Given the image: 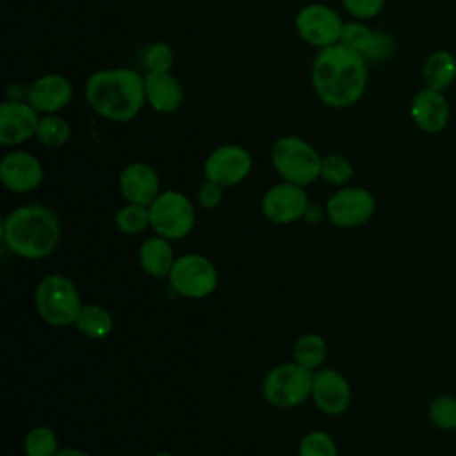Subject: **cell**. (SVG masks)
I'll return each instance as SVG.
<instances>
[{
    "label": "cell",
    "mask_w": 456,
    "mask_h": 456,
    "mask_svg": "<svg viewBox=\"0 0 456 456\" xmlns=\"http://www.w3.org/2000/svg\"><path fill=\"white\" fill-rule=\"evenodd\" d=\"M367 61L342 43L321 48L310 68L314 93L331 109H347L358 103L367 89Z\"/></svg>",
    "instance_id": "obj_1"
},
{
    "label": "cell",
    "mask_w": 456,
    "mask_h": 456,
    "mask_svg": "<svg viewBox=\"0 0 456 456\" xmlns=\"http://www.w3.org/2000/svg\"><path fill=\"white\" fill-rule=\"evenodd\" d=\"M91 110L114 123H126L146 105L144 75L132 68H103L93 71L84 86Z\"/></svg>",
    "instance_id": "obj_2"
},
{
    "label": "cell",
    "mask_w": 456,
    "mask_h": 456,
    "mask_svg": "<svg viewBox=\"0 0 456 456\" xmlns=\"http://www.w3.org/2000/svg\"><path fill=\"white\" fill-rule=\"evenodd\" d=\"M2 240L20 258H45L53 253L61 240V221L50 207L21 205L2 221Z\"/></svg>",
    "instance_id": "obj_3"
},
{
    "label": "cell",
    "mask_w": 456,
    "mask_h": 456,
    "mask_svg": "<svg viewBox=\"0 0 456 456\" xmlns=\"http://www.w3.org/2000/svg\"><path fill=\"white\" fill-rule=\"evenodd\" d=\"M322 157L305 139L297 135L278 137L271 146V164L274 171L290 183L310 185L321 176Z\"/></svg>",
    "instance_id": "obj_4"
},
{
    "label": "cell",
    "mask_w": 456,
    "mask_h": 456,
    "mask_svg": "<svg viewBox=\"0 0 456 456\" xmlns=\"http://www.w3.org/2000/svg\"><path fill=\"white\" fill-rule=\"evenodd\" d=\"M34 305L37 315L46 324L62 328L75 324V319L84 303L69 278L62 274H48L36 287Z\"/></svg>",
    "instance_id": "obj_5"
},
{
    "label": "cell",
    "mask_w": 456,
    "mask_h": 456,
    "mask_svg": "<svg viewBox=\"0 0 456 456\" xmlns=\"http://www.w3.org/2000/svg\"><path fill=\"white\" fill-rule=\"evenodd\" d=\"M150 228L169 240L187 237L196 223V210L191 200L180 191H162L150 205Z\"/></svg>",
    "instance_id": "obj_6"
},
{
    "label": "cell",
    "mask_w": 456,
    "mask_h": 456,
    "mask_svg": "<svg viewBox=\"0 0 456 456\" xmlns=\"http://www.w3.org/2000/svg\"><path fill=\"white\" fill-rule=\"evenodd\" d=\"M314 370L301 367L296 362L273 367L262 385L264 397L276 408H294L312 395Z\"/></svg>",
    "instance_id": "obj_7"
},
{
    "label": "cell",
    "mask_w": 456,
    "mask_h": 456,
    "mask_svg": "<svg viewBox=\"0 0 456 456\" xmlns=\"http://www.w3.org/2000/svg\"><path fill=\"white\" fill-rule=\"evenodd\" d=\"M167 281L178 296L187 299H203L216 290L219 276L216 265L207 256L189 253L175 260Z\"/></svg>",
    "instance_id": "obj_8"
},
{
    "label": "cell",
    "mask_w": 456,
    "mask_h": 456,
    "mask_svg": "<svg viewBox=\"0 0 456 456\" xmlns=\"http://www.w3.org/2000/svg\"><path fill=\"white\" fill-rule=\"evenodd\" d=\"M294 27L305 43L321 50L340 41L344 21L333 7L324 4H308L297 11Z\"/></svg>",
    "instance_id": "obj_9"
},
{
    "label": "cell",
    "mask_w": 456,
    "mask_h": 456,
    "mask_svg": "<svg viewBox=\"0 0 456 456\" xmlns=\"http://www.w3.org/2000/svg\"><path fill=\"white\" fill-rule=\"evenodd\" d=\"M376 212L374 194L358 185L342 187L326 201V216L338 228H358L367 224Z\"/></svg>",
    "instance_id": "obj_10"
},
{
    "label": "cell",
    "mask_w": 456,
    "mask_h": 456,
    "mask_svg": "<svg viewBox=\"0 0 456 456\" xmlns=\"http://www.w3.org/2000/svg\"><path fill=\"white\" fill-rule=\"evenodd\" d=\"M251 167V153L240 144L228 142L214 148L207 155L203 162V175L205 180L216 182L221 187H233L248 178Z\"/></svg>",
    "instance_id": "obj_11"
},
{
    "label": "cell",
    "mask_w": 456,
    "mask_h": 456,
    "mask_svg": "<svg viewBox=\"0 0 456 456\" xmlns=\"http://www.w3.org/2000/svg\"><path fill=\"white\" fill-rule=\"evenodd\" d=\"M308 203V194L303 185L283 180L265 191L262 198V214L274 224H290L303 219Z\"/></svg>",
    "instance_id": "obj_12"
},
{
    "label": "cell",
    "mask_w": 456,
    "mask_h": 456,
    "mask_svg": "<svg viewBox=\"0 0 456 456\" xmlns=\"http://www.w3.org/2000/svg\"><path fill=\"white\" fill-rule=\"evenodd\" d=\"M41 114L23 98H9L0 105V142L20 146L36 137Z\"/></svg>",
    "instance_id": "obj_13"
},
{
    "label": "cell",
    "mask_w": 456,
    "mask_h": 456,
    "mask_svg": "<svg viewBox=\"0 0 456 456\" xmlns=\"http://www.w3.org/2000/svg\"><path fill=\"white\" fill-rule=\"evenodd\" d=\"M43 178L45 169L41 160L28 151H9L0 162V182L12 192H30L41 185Z\"/></svg>",
    "instance_id": "obj_14"
},
{
    "label": "cell",
    "mask_w": 456,
    "mask_h": 456,
    "mask_svg": "<svg viewBox=\"0 0 456 456\" xmlns=\"http://www.w3.org/2000/svg\"><path fill=\"white\" fill-rule=\"evenodd\" d=\"M73 86L62 73H45L37 77L25 93V100L39 114H59L71 103Z\"/></svg>",
    "instance_id": "obj_15"
},
{
    "label": "cell",
    "mask_w": 456,
    "mask_h": 456,
    "mask_svg": "<svg viewBox=\"0 0 456 456\" xmlns=\"http://www.w3.org/2000/svg\"><path fill=\"white\" fill-rule=\"evenodd\" d=\"M410 118L420 132L440 134L451 119V107L445 94L424 86L410 102Z\"/></svg>",
    "instance_id": "obj_16"
},
{
    "label": "cell",
    "mask_w": 456,
    "mask_h": 456,
    "mask_svg": "<svg viewBox=\"0 0 456 456\" xmlns=\"http://www.w3.org/2000/svg\"><path fill=\"white\" fill-rule=\"evenodd\" d=\"M312 401L326 415H340L351 404V385L347 378L335 369H319L314 372Z\"/></svg>",
    "instance_id": "obj_17"
},
{
    "label": "cell",
    "mask_w": 456,
    "mask_h": 456,
    "mask_svg": "<svg viewBox=\"0 0 456 456\" xmlns=\"http://www.w3.org/2000/svg\"><path fill=\"white\" fill-rule=\"evenodd\" d=\"M118 185L125 201L144 207H148L162 192L159 173L153 166L141 160L130 162L121 169Z\"/></svg>",
    "instance_id": "obj_18"
},
{
    "label": "cell",
    "mask_w": 456,
    "mask_h": 456,
    "mask_svg": "<svg viewBox=\"0 0 456 456\" xmlns=\"http://www.w3.org/2000/svg\"><path fill=\"white\" fill-rule=\"evenodd\" d=\"M338 43L358 52L367 62L383 61L394 52V39L388 34L374 32L363 21L358 20L344 23Z\"/></svg>",
    "instance_id": "obj_19"
},
{
    "label": "cell",
    "mask_w": 456,
    "mask_h": 456,
    "mask_svg": "<svg viewBox=\"0 0 456 456\" xmlns=\"http://www.w3.org/2000/svg\"><path fill=\"white\" fill-rule=\"evenodd\" d=\"M146 103L159 114H171L182 107L183 87L171 71H146L144 75Z\"/></svg>",
    "instance_id": "obj_20"
},
{
    "label": "cell",
    "mask_w": 456,
    "mask_h": 456,
    "mask_svg": "<svg viewBox=\"0 0 456 456\" xmlns=\"http://www.w3.org/2000/svg\"><path fill=\"white\" fill-rule=\"evenodd\" d=\"M175 260L173 248L166 237H150L139 248V265L151 278H167Z\"/></svg>",
    "instance_id": "obj_21"
},
{
    "label": "cell",
    "mask_w": 456,
    "mask_h": 456,
    "mask_svg": "<svg viewBox=\"0 0 456 456\" xmlns=\"http://www.w3.org/2000/svg\"><path fill=\"white\" fill-rule=\"evenodd\" d=\"M422 80L426 87L449 89L456 80V57L449 50L431 52L422 64Z\"/></svg>",
    "instance_id": "obj_22"
},
{
    "label": "cell",
    "mask_w": 456,
    "mask_h": 456,
    "mask_svg": "<svg viewBox=\"0 0 456 456\" xmlns=\"http://www.w3.org/2000/svg\"><path fill=\"white\" fill-rule=\"evenodd\" d=\"M75 326L82 335L102 340L110 335L114 328V321L110 312L105 306L98 303H84L75 319Z\"/></svg>",
    "instance_id": "obj_23"
},
{
    "label": "cell",
    "mask_w": 456,
    "mask_h": 456,
    "mask_svg": "<svg viewBox=\"0 0 456 456\" xmlns=\"http://www.w3.org/2000/svg\"><path fill=\"white\" fill-rule=\"evenodd\" d=\"M292 358L301 367L317 370L328 358V342L319 333H305L294 342Z\"/></svg>",
    "instance_id": "obj_24"
},
{
    "label": "cell",
    "mask_w": 456,
    "mask_h": 456,
    "mask_svg": "<svg viewBox=\"0 0 456 456\" xmlns=\"http://www.w3.org/2000/svg\"><path fill=\"white\" fill-rule=\"evenodd\" d=\"M36 139L46 148H62L71 139V125L61 114H41Z\"/></svg>",
    "instance_id": "obj_25"
},
{
    "label": "cell",
    "mask_w": 456,
    "mask_h": 456,
    "mask_svg": "<svg viewBox=\"0 0 456 456\" xmlns=\"http://www.w3.org/2000/svg\"><path fill=\"white\" fill-rule=\"evenodd\" d=\"M429 422L440 431H456V395L438 394L428 406Z\"/></svg>",
    "instance_id": "obj_26"
},
{
    "label": "cell",
    "mask_w": 456,
    "mask_h": 456,
    "mask_svg": "<svg viewBox=\"0 0 456 456\" xmlns=\"http://www.w3.org/2000/svg\"><path fill=\"white\" fill-rule=\"evenodd\" d=\"M59 451V440L52 428L36 426L23 440L25 456H55Z\"/></svg>",
    "instance_id": "obj_27"
},
{
    "label": "cell",
    "mask_w": 456,
    "mask_h": 456,
    "mask_svg": "<svg viewBox=\"0 0 456 456\" xmlns=\"http://www.w3.org/2000/svg\"><path fill=\"white\" fill-rule=\"evenodd\" d=\"M114 224L118 226L119 232L135 235L141 233L150 226V212L148 207L137 205V203H125L119 207V210L114 216Z\"/></svg>",
    "instance_id": "obj_28"
},
{
    "label": "cell",
    "mask_w": 456,
    "mask_h": 456,
    "mask_svg": "<svg viewBox=\"0 0 456 456\" xmlns=\"http://www.w3.org/2000/svg\"><path fill=\"white\" fill-rule=\"evenodd\" d=\"M354 175L353 164L340 153H330L322 157L321 162V176L324 182L331 185H344L347 183Z\"/></svg>",
    "instance_id": "obj_29"
},
{
    "label": "cell",
    "mask_w": 456,
    "mask_h": 456,
    "mask_svg": "<svg viewBox=\"0 0 456 456\" xmlns=\"http://www.w3.org/2000/svg\"><path fill=\"white\" fill-rule=\"evenodd\" d=\"M297 456H337V444L324 431H310L299 440Z\"/></svg>",
    "instance_id": "obj_30"
},
{
    "label": "cell",
    "mask_w": 456,
    "mask_h": 456,
    "mask_svg": "<svg viewBox=\"0 0 456 456\" xmlns=\"http://www.w3.org/2000/svg\"><path fill=\"white\" fill-rule=\"evenodd\" d=\"M142 61L148 71H155V73L171 71L175 64V52L171 45H167L166 41H155L146 46L142 53Z\"/></svg>",
    "instance_id": "obj_31"
},
{
    "label": "cell",
    "mask_w": 456,
    "mask_h": 456,
    "mask_svg": "<svg viewBox=\"0 0 456 456\" xmlns=\"http://www.w3.org/2000/svg\"><path fill=\"white\" fill-rule=\"evenodd\" d=\"M342 5L354 20L367 21L383 11L385 0H342Z\"/></svg>",
    "instance_id": "obj_32"
},
{
    "label": "cell",
    "mask_w": 456,
    "mask_h": 456,
    "mask_svg": "<svg viewBox=\"0 0 456 456\" xmlns=\"http://www.w3.org/2000/svg\"><path fill=\"white\" fill-rule=\"evenodd\" d=\"M223 189H224V187H221L219 183L210 182V180H205V182L200 185L198 194H196L200 207L205 208V210H212V208L219 207L221 201H223Z\"/></svg>",
    "instance_id": "obj_33"
},
{
    "label": "cell",
    "mask_w": 456,
    "mask_h": 456,
    "mask_svg": "<svg viewBox=\"0 0 456 456\" xmlns=\"http://www.w3.org/2000/svg\"><path fill=\"white\" fill-rule=\"evenodd\" d=\"M321 219H322V208L317 203H308L303 214V221L308 224H317Z\"/></svg>",
    "instance_id": "obj_34"
},
{
    "label": "cell",
    "mask_w": 456,
    "mask_h": 456,
    "mask_svg": "<svg viewBox=\"0 0 456 456\" xmlns=\"http://www.w3.org/2000/svg\"><path fill=\"white\" fill-rule=\"evenodd\" d=\"M55 456H89V454L77 447H64V449H59Z\"/></svg>",
    "instance_id": "obj_35"
},
{
    "label": "cell",
    "mask_w": 456,
    "mask_h": 456,
    "mask_svg": "<svg viewBox=\"0 0 456 456\" xmlns=\"http://www.w3.org/2000/svg\"><path fill=\"white\" fill-rule=\"evenodd\" d=\"M153 456H173L171 452H157V454H153Z\"/></svg>",
    "instance_id": "obj_36"
},
{
    "label": "cell",
    "mask_w": 456,
    "mask_h": 456,
    "mask_svg": "<svg viewBox=\"0 0 456 456\" xmlns=\"http://www.w3.org/2000/svg\"><path fill=\"white\" fill-rule=\"evenodd\" d=\"M454 436H456V431H454Z\"/></svg>",
    "instance_id": "obj_37"
}]
</instances>
